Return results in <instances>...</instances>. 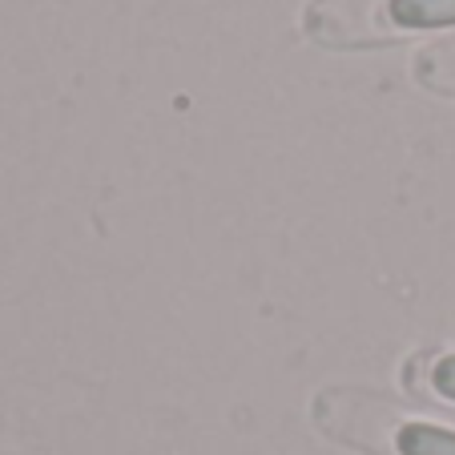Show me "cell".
Here are the masks:
<instances>
[{
    "label": "cell",
    "instance_id": "2",
    "mask_svg": "<svg viewBox=\"0 0 455 455\" xmlns=\"http://www.w3.org/2000/svg\"><path fill=\"white\" fill-rule=\"evenodd\" d=\"M391 17L403 28L455 25V0H391Z\"/></svg>",
    "mask_w": 455,
    "mask_h": 455
},
{
    "label": "cell",
    "instance_id": "1",
    "mask_svg": "<svg viewBox=\"0 0 455 455\" xmlns=\"http://www.w3.org/2000/svg\"><path fill=\"white\" fill-rule=\"evenodd\" d=\"M387 0H318L307 17V33L323 44H375L391 36Z\"/></svg>",
    "mask_w": 455,
    "mask_h": 455
},
{
    "label": "cell",
    "instance_id": "5",
    "mask_svg": "<svg viewBox=\"0 0 455 455\" xmlns=\"http://www.w3.org/2000/svg\"><path fill=\"white\" fill-rule=\"evenodd\" d=\"M435 387L443 391V395L455 399V355H451V359H443V363L435 367Z\"/></svg>",
    "mask_w": 455,
    "mask_h": 455
},
{
    "label": "cell",
    "instance_id": "4",
    "mask_svg": "<svg viewBox=\"0 0 455 455\" xmlns=\"http://www.w3.org/2000/svg\"><path fill=\"white\" fill-rule=\"evenodd\" d=\"M415 69H419V77L427 81V85L455 93V44H435V49H427Z\"/></svg>",
    "mask_w": 455,
    "mask_h": 455
},
{
    "label": "cell",
    "instance_id": "3",
    "mask_svg": "<svg viewBox=\"0 0 455 455\" xmlns=\"http://www.w3.org/2000/svg\"><path fill=\"white\" fill-rule=\"evenodd\" d=\"M399 451L403 455H455V431L427 427V423H407L399 431Z\"/></svg>",
    "mask_w": 455,
    "mask_h": 455
}]
</instances>
